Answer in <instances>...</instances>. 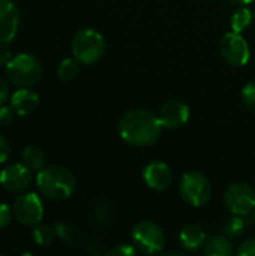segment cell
I'll return each instance as SVG.
<instances>
[{"instance_id":"obj_29","label":"cell","mask_w":255,"mask_h":256,"mask_svg":"<svg viewBox=\"0 0 255 256\" xmlns=\"http://www.w3.org/2000/svg\"><path fill=\"white\" fill-rule=\"evenodd\" d=\"M8 96H9V81L8 78L0 75V105L5 104Z\"/></svg>"},{"instance_id":"obj_27","label":"cell","mask_w":255,"mask_h":256,"mask_svg":"<svg viewBox=\"0 0 255 256\" xmlns=\"http://www.w3.org/2000/svg\"><path fill=\"white\" fill-rule=\"evenodd\" d=\"M11 156V144L9 141L0 134V165L6 164Z\"/></svg>"},{"instance_id":"obj_11","label":"cell","mask_w":255,"mask_h":256,"mask_svg":"<svg viewBox=\"0 0 255 256\" xmlns=\"http://www.w3.org/2000/svg\"><path fill=\"white\" fill-rule=\"evenodd\" d=\"M156 116L164 129H179L189 120V106L182 100H168L159 108Z\"/></svg>"},{"instance_id":"obj_4","label":"cell","mask_w":255,"mask_h":256,"mask_svg":"<svg viewBox=\"0 0 255 256\" xmlns=\"http://www.w3.org/2000/svg\"><path fill=\"white\" fill-rule=\"evenodd\" d=\"M8 81L17 87H30L42 75V64L38 57L29 52L14 56L5 66Z\"/></svg>"},{"instance_id":"obj_5","label":"cell","mask_w":255,"mask_h":256,"mask_svg":"<svg viewBox=\"0 0 255 256\" xmlns=\"http://www.w3.org/2000/svg\"><path fill=\"white\" fill-rule=\"evenodd\" d=\"M182 200L191 207H203L212 198V184L206 176L198 171L186 172L179 184Z\"/></svg>"},{"instance_id":"obj_23","label":"cell","mask_w":255,"mask_h":256,"mask_svg":"<svg viewBox=\"0 0 255 256\" xmlns=\"http://www.w3.org/2000/svg\"><path fill=\"white\" fill-rule=\"evenodd\" d=\"M137 254V248L128 243H122V244H116L113 249L108 250L110 256H134Z\"/></svg>"},{"instance_id":"obj_31","label":"cell","mask_w":255,"mask_h":256,"mask_svg":"<svg viewBox=\"0 0 255 256\" xmlns=\"http://www.w3.org/2000/svg\"><path fill=\"white\" fill-rule=\"evenodd\" d=\"M173 255L183 256V252H180V250H170V252H167V254H165V256H173Z\"/></svg>"},{"instance_id":"obj_1","label":"cell","mask_w":255,"mask_h":256,"mask_svg":"<svg viewBox=\"0 0 255 256\" xmlns=\"http://www.w3.org/2000/svg\"><path fill=\"white\" fill-rule=\"evenodd\" d=\"M162 124L156 114L147 110H131L119 122L120 138L134 147L153 146L162 134Z\"/></svg>"},{"instance_id":"obj_32","label":"cell","mask_w":255,"mask_h":256,"mask_svg":"<svg viewBox=\"0 0 255 256\" xmlns=\"http://www.w3.org/2000/svg\"><path fill=\"white\" fill-rule=\"evenodd\" d=\"M252 218H254V220H255V210L252 212Z\"/></svg>"},{"instance_id":"obj_25","label":"cell","mask_w":255,"mask_h":256,"mask_svg":"<svg viewBox=\"0 0 255 256\" xmlns=\"http://www.w3.org/2000/svg\"><path fill=\"white\" fill-rule=\"evenodd\" d=\"M237 256H255V237L246 238L237 248Z\"/></svg>"},{"instance_id":"obj_12","label":"cell","mask_w":255,"mask_h":256,"mask_svg":"<svg viewBox=\"0 0 255 256\" xmlns=\"http://www.w3.org/2000/svg\"><path fill=\"white\" fill-rule=\"evenodd\" d=\"M143 180L155 192H164L170 188L173 176L170 166L162 160H152L143 170Z\"/></svg>"},{"instance_id":"obj_15","label":"cell","mask_w":255,"mask_h":256,"mask_svg":"<svg viewBox=\"0 0 255 256\" xmlns=\"http://www.w3.org/2000/svg\"><path fill=\"white\" fill-rule=\"evenodd\" d=\"M179 240H180V243H182L185 250L195 252V250L203 249L207 237H206V232H204V230L201 226H198V225H188V226H185L180 231Z\"/></svg>"},{"instance_id":"obj_30","label":"cell","mask_w":255,"mask_h":256,"mask_svg":"<svg viewBox=\"0 0 255 256\" xmlns=\"http://www.w3.org/2000/svg\"><path fill=\"white\" fill-rule=\"evenodd\" d=\"M227 2H230V3H233V4H249V3H252L254 0H227Z\"/></svg>"},{"instance_id":"obj_18","label":"cell","mask_w":255,"mask_h":256,"mask_svg":"<svg viewBox=\"0 0 255 256\" xmlns=\"http://www.w3.org/2000/svg\"><path fill=\"white\" fill-rule=\"evenodd\" d=\"M254 21V14L249 8L246 6H240L239 9H236L231 15L230 20V26H231V32L236 33H243Z\"/></svg>"},{"instance_id":"obj_14","label":"cell","mask_w":255,"mask_h":256,"mask_svg":"<svg viewBox=\"0 0 255 256\" xmlns=\"http://www.w3.org/2000/svg\"><path fill=\"white\" fill-rule=\"evenodd\" d=\"M9 105L12 106V110L15 111L17 116L26 117V116L32 114L38 108V105H39V96L32 88L18 87V90H15L12 93L11 100H9Z\"/></svg>"},{"instance_id":"obj_16","label":"cell","mask_w":255,"mask_h":256,"mask_svg":"<svg viewBox=\"0 0 255 256\" xmlns=\"http://www.w3.org/2000/svg\"><path fill=\"white\" fill-rule=\"evenodd\" d=\"M203 252L207 256H230L233 254V246L228 237L213 236L206 240L203 246Z\"/></svg>"},{"instance_id":"obj_22","label":"cell","mask_w":255,"mask_h":256,"mask_svg":"<svg viewBox=\"0 0 255 256\" xmlns=\"http://www.w3.org/2000/svg\"><path fill=\"white\" fill-rule=\"evenodd\" d=\"M242 100H243V104H245V106L248 110L255 112V81L248 82L242 88Z\"/></svg>"},{"instance_id":"obj_24","label":"cell","mask_w":255,"mask_h":256,"mask_svg":"<svg viewBox=\"0 0 255 256\" xmlns=\"http://www.w3.org/2000/svg\"><path fill=\"white\" fill-rule=\"evenodd\" d=\"M15 111L12 110V106H6V105H0V126L2 128H6V126H11L14 123V118H15Z\"/></svg>"},{"instance_id":"obj_13","label":"cell","mask_w":255,"mask_h":256,"mask_svg":"<svg viewBox=\"0 0 255 256\" xmlns=\"http://www.w3.org/2000/svg\"><path fill=\"white\" fill-rule=\"evenodd\" d=\"M20 27V10L12 0H0V42L9 44Z\"/></svg>"},{"instance_id":"obj_33","label":"cell","mask_w":255,"mask_h":256,"mask_svg":"<svg viewBox=\"0 0 255 256\" xmlns=\"http://www.w3.org/2000/svg\"><path fill=\"white\" fill-rule=\"evenodd\" d=\"M254 21H255V10H254Z\"/></svg>"},{"instance_id":"obj_7","label":"cell","mask_w":255,"mask_h":256,"mask_svg":"<svg viewBox=\"0 0 255 256\" xmlns=\"http://www.w3.org/2000/svg\"><path fill=\"white\" fill-rule=\"evenodd\" d=\"M15 220L23 226H35L44 219V202L35 192L20 194L12 206Z\"/></svg>"},{"instance_id":"obj_17","label":"cell","mask_w":255,"mask_h":256,"mask_svg":"<svg viewBox=\"0 0 255 256\" xmlns=\"http://www.w3.org/2000/svg\"><path fill=\"white\" fill-rule=\"evenodd\" d=\"M21 162L32 171V172H38L41 171L45 164H47V156L45 153L35 146H27L24 147V150L21 152Z\"/></svg>"},{"instance_id":"obj_19","label":"cell","mask_w":255,"mask_h":256,"mask_svg":"<svg viewBox=\"0 0 255 256\" xmlns=\"http://www.w3.org/2000/svg\"><path fill=\"white\" fill-rule=\"evenodd\" d=\"M80 72V62L74 57L65 58L60 62L59 68H57V76L62 81H72L77 78Z\"/></svg>"},{"instance_id":"obj_6","label":"cell","mask_w":255,"mask_h":256,"mask_svg":"<svg viewBox=\"0 0 255 256\" xmlns=\"http://www.w3.org/2000/svg\"><path fill=\"white\" fill-rule=\"evenodd\" d=\"M132 242L138 252L155 255L162 252L165 246V234L153 220H140L132 228Z\"/></svg>"},{"instance_id":"obj_28","label":"cell","mask_w":255,"mask_h":256,"mask_svg":"<svg viewBox=\"0 0 255 256\" xmlns=\"http://www.w3.org/2000/svg\"><path fill=\"white\" fill-rule=\"evenodd\" d=\"M12 51L6 42H0V66H6L12 58Z\"/></svg>"},{"instance_id":"obj_20","label":"cell","mask_w":255,"mask_h":256,"mask_svg":"<svg viewBox=\"0 0 255 256\" xmlns=\"http://www.w3.org/2000/svg\"><path fill=\"white\" fill-rule=\"evenodd\" d=\"M54 231L53 228H50L48 225H42L38 224L33 226V232H32V238L38 246H50L54 242Z\"/></svg>"},{"instance_id":"obj_3","label":"cell","mask_w":255,"mask_h":256,"mask_svg":"<svg viewBox=\"0 0 255 256\" xmlns=\"http://www.w3.org/2000/svg\"><path fill=\"white\" fill-rule=\"evenodd\" d=\"M105 48L107 44L104 36L98 30L90 27L80 28L71 40L72 57L77 58L80 64H86V66L98 63L102 58Z\"/></svg>"},{"instance_id":"obj_26","label":"cell","mask_w":255,"mask_h":256,"mask_svg":"<svg viewBox=\"0 0 255 256\" xmlns=\"http://www.w3.org/2000/svg\"><path fill=\"white\" fill-rule=\"evenodd\" d=\"M12 218H14L12 208L8 204H5V202L0 201V230L6 228L11 224V219Z\"/></svg>"},{"instance_id":"obj_8","label":"cell","mask_w":255,"mask_h":256,"mask_svg":"<svg viewBox=\"0 0 255 256\" xmlns=\"http://www.w3.org/2000/svg\"><path fill=\"white\" fill-rule=\"evenodd\" d=\"M225 207L236 216H249L255 210V189L243 182L230 184L224 192Z\"/></svg>"},{"instance_id":"obj_10","label":"cell","mask_w":255,"mask_h":256,"mask_svg":"<svg viewBox=\"0 0 255 256\" xmlns=\"http://www.w3.org/2000/svg\"><path fill=\"white\" fill-rule=\"evenodd\" d=\"M32 184V171L23 164H9L0 171V186L12 194H21Z\"/></svg>"},{"instance_id":"obj_2","label":"cell","mask_w":255,"mask_h":256,"mask_svg":"<svg viewBox=\"0 0 255 256\" xmlns=\"http://www.w3.org/2000/svg\"><path fill=\"white\" fill-rule=\"evenodd\" d=\"M36 188L50 201H65L74 195L77 180L68 168L50 165L36 172Z\"/></svg>"},{"instance_id":"obj_21","label":"cell","mask_w":255,"mask_h":256,"mask_svg":"<svg viewBox=\"0 0 255 256\" xmlns=\"http://www.w3.org/2000/svg\"><path fill=\"white\" fill-rule=\"evenodd\" d=\"M243 230H245V220H243V216H236V214H234V218H231V219H227V220H225L224 232H225L227 236L236 237V236H239Z\"/></svg>"},{"instance_id":"obj_9","label":"cell","mask_w":255,"mask_h":256,"mask_svg":"<svg viewBox=\"0 0 255 256\" xmlns=\"http://www.w3.org/2000/svg\"><path fill=\"white\" fill-rule=\"evenodd\" d=\"M222 58L233 66H245L251 58V48L242 33L228 32L219 40Z\"/></svg>"}]
</instances>
